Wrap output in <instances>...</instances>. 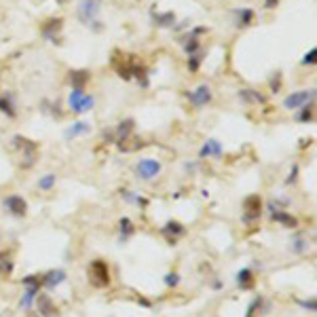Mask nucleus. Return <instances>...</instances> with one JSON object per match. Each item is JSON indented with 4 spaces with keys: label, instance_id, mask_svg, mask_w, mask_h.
I'll return each instance as SVG.
<instances>
[{
    "label": "nucleus",
    "instance_id": "nucleus-36",
    "mask_svg": "<svg viewBox=\"0 0 317 317\" xmlns=\"http://www.w3.org/2000/svg\"><path fill=\"white\" fill-rule=\"evenodd\" d=\"M296 175H298V165H292V171H290V178H288V184L296 182Z\"/></svg>",
    "mask_w": 317,
    "mask_h": 317
},
{
    "label": "nucleus",
    "instance_id": "nucleus-17",
    "mask_svg": "<svg viewBox=\"0 0 317 317\" xmlns=\"http://www.w3.org/2000/svg\"><path fill=\"white\" fill-rule=\"evenodd\" d=\"M237 286H239L241 290H252V288L256 286V277H254L252 269H241V271L237 273Z\"/></svg>",
    "mask_w": 317,
    "mask_h": 317
},
{
    "label": "nucleus",
    "instance_id": "nucleus-37",
    "mask_svg": "<svg viewBox=\"0 0 317 317\" xmlns=\"http://www.w3.org/2000/svg\"><path fill=\"white\" fill-rule=\"evenodd\" d=\"M279 5V0H264V9H275Z\"/></svg>",
    "mask_w": 317,
    "mask_h": 317
},
{
    "label": "nucleus",
    "instance_id": "nucleus-23",
    "mask_svg": "<svg viewBox=\"0 0 317 317\" xmlns=\"http://www.w3.org/2000/svg\"><path fill=\"white\" fill-rule=\"evenodd\" d=\"M254 24V11L252 9H239L237 11V28H248Z\"/></svg>",
    "mask_w": 317,
    "mask_h": 317
},
{
    "label": "nucleus",
    "instance_id": "nucleus-18",
    "mask_svg": "<svg viewBox=\"0 0 317 317\" xmlns=\"http://www.w3.org/2000/svg\"><path fill=\"white\" fill-rule=\"evenodd\" d=\"M222 154V144L218 142V140H207V142L201 146L199 150V156L205 158V156H220Z\"/></svg>",
    "mask_w": 317,
    "mask_h": 317
},
{
    "label": "nucleus",
    "instance_id": "nucleus-20",
    "mask_svg": "<svg viewBox=\"0 0 317 317\" xmlns=\"http://www.w3.org/2000/svg\"><path fill=\"white\" fill-rule=\"evenodd\" d=\"M118 150L121 152H133V150H140V148H144V142L140 137H125V140H121V142H116Z\"/></svg>",
    "mask_w": 317,
    "mask_h": 317
},
{
    "label": "nucleus",
    "instance_id": "nucleus-3",
    "mask_svg": "<svg viewBox=\"0 0 317 317\" xmlns=\"http://www.w3.org/2000/svg\"><path fill=\"white\" fill-rule=\"evenodd\" d=\"M68 104H70V110H72V112L83 114V112H89L93 108L95 100H93V95L85 93L83 89H72V91H70V95H68Z\"/></svg>",
    "mask_w": 317,
    "mask_h": 317
},
{
    "label": "nucleus",
    "instance_id": "nucleus-22",
    "mask_svg": "<svg viewBox=\"0 0 317 317\" xmlns=\"http://www.w3.org/2000/svg\"><path fill=\"white\" fill-rule=\"evenodd\" d=\"M89 131H91V125H89V123L78 121V123H74L72 127L66 129V137H78V135H85V133H89Z\"/></svg>",
    "mask_w": 317,
    "mask_h": 317
},
{
    "label": "nucleus",
    "instance_id": "nucleus-35",
    "mask_svg": "<svg viewBox=\"0 0 317 317\" xmlns=\"http://www.w3.org/2000/svg\"><path fill=\"white\" fill-rule=\"evenodd\" d=\"M298 305H301L303 309H307V311H311V313H315V311H317L315 298H309V301H298Z\"/></svg>",
    "mask_w": 317,
    "mask_h": 317
},
{
    "label": "nucleus",
    "instance_id": "nucleus-34",
    "mask_svg": "<svg viewBox=\"0 0 317 317\" xmlns=\"http://www.w3.org/2000/svg\"><path fill=\"white\" fill-rule=\"evenodd\" d=\"M315 57H317V49L313 47V49L307 53V55L303 57V64H305V66H313V64H315Z\"/></svg>",
    "mask_w": 317,
    "mask_h": 317
},
{
    "label": "nucleus",
    "instance_id": "nucleus-19",
    "mask_svg": "<svg viewBox=\"0 0 317 317\" xmlns=\"http://www.w3.org/2000/svg\"><path fill=\"white\" fill-rule=\"evenodd\" d=\"M133 127H135V121H133V118L121 121V123H118V127H116V131H114V140H116V142H121V140L129 137L131 131H133Z\"/></svg>",
    "mask_w": 317,
    "mask_h": 317
},
{
    "label": "nucleus",
    "instance_id": "nucleus-11",
    "mask_svg": "<svg viewBox=\"0 0 317 317\" xmlns=\"http://www.w3.org/2000/svg\"><path fill=\"white\" fill-rule=\"evenodd\" d=\"M188 100L192 106H207L211 102V89L207 85H199L195 91H188Z\"/></svg>",
    "mask_w": 317,
    "mask_h": 317
},
{
    "label": "nucleus",
    "instance_id": "nucleus-30",
    "mask_svg": "<svg viewBox=\"0 0 317 317\" xmlns=\"http://www.w3.org/2000/svg\"><path fill=\"white\" fill-rule=\"evenodd\" d=\"M13 271V260L9 254H0V275H9Z\"/></svg>",
    "mask_w": 317,
    "mask_h": 317
},
{
    "label": "nucleus",
    "instance_id": "nucleus-7",
    "mask_svg": "<svg viewBox=\"0 0 317 317\" xmlns=\"http://www.w3.org/2000/svg\"><path fill=\"white\" fill-rule=\"evenodd\" d=\"M313 100H315V91H313V89L294 91V93H290V95L284 100V108H288V110H298V108H303V106L311 104Z\"/></svg>",
    "mask_w": 317,
    "mask_h": 317
},
{
    "label": "nucleus",
    "instance_id": "nucleus-38",
    "mask_svg": "<svg viewBox=\"0 0 317 317\" xmlns=\"http://www.w3.org/2000/svg\"><path fill=\"white\" fill-rule=\"evenodd\" d=\"M57 3H66V0H57Z\"/></svg>",
    "mask_w": 317,
    "mask_h": 317
},
{
    "label": "nucleus",
    "instance_id": "nucleus-2",
    "mask_svg": "<svg viewBox=\"0 0 317 317\" xmlns=\"http://www.w3.org/2000/svg\"><path fill=\"white\" fill-rule=\"evenodd\" d=\"M13 146L22 150V156H24L22 167L24 169H30L34 163H36V158H38V144L36 142H32V140H28L24 135H15L13 137Z\"/></svg>",
    "mask_w": 317,
    "mask_h": 317
},
{
    "label": "nucleus",
    "instance_id": "nucleus-9",
    "mask_svg": "<svg viewBox=\"0 0 317 317\" xmlns=\"http://www.w3.org/2000/svg\"><path fill=\"white\" fill-rule=\"evenodd\" d=\"M158 173H161V163H158L156 158H142V161L137 163V175L142 180H152Z\"/></svg>",
    "mask_w": 317,
    "mask_h": 317
},
{
    "label": "nucleus",
    "instance_id": "nucleus-16",
    "mask_svg": "<svg viewBox=\"0 0 317 317\" xmlns=\"http://www.w3.org/2000/svg\"><path fill=\"white\" fill-rule=\"evenodd\" d=\"M271 218H273L275 222H279L281 226H286V228H296V226H298V220H296L292 214H288V211H284V209L271 211Z\"/></svg>",
    "mask_w": 317,
    "mask_h": 317
},
{
    "label": "nucleus",
    "instance_id": "nucleus-26",
    "mask_svg": "<svg viewBox=\"0 0 317 317\" xmlns=\"http://www.w3.org/2000/svg\"><path fill=\"white\" fill-rule=\"evenodd\" d=\"M154 22H156V26H161V28H169L175 22V15L171 11L169 13H156L154 15Z\"/></svg>",
    "mask_w": 317,
    "mask_h": 317
},
{
    "label": "nucleus",
    "instance_id": "nucleus-5",
    "mask_svg": "<svg viewBox=\"0 0 317 317\" xmlns=\"http://www.w3.org/2000/svg\"><path fill=\"white\" fill-rule=\"evenodd\" d=\"M102 11V0H81L78 5V19L83 24H95L97 15Z\"/></svg>",
    "mask_w": 317,
    "mask_h": 317
},
{
    "label": "nucleus",
    "instance_id": "nucleus-32",
    "mask_svg": "<svg viewBox=\"0 0 317 317\" xmlns=\"http://www.w3.org/2000/svg\"><path fill=\"white\" fill-rule=\"evenodd\" d=\"M260 307H262V296H256L254 301L250 303V307H248V315H245V317H254V315L260 311Z\"/></svg>",
    "mask_w": 317,
    "mask_h": 317
},
{
    "label": "nucleus",
    "instance_id": "nucleus-12",
    "mask_svg": "<svg viewBox=\"0 0 317 317\" xmlns=\"http://www.w3.org/2000/svg\"><path fill=\"white\" fill-rule=\"evenodd\" d=\"M161 233L167 237V241L173 245L175 241H178V237H182L184 233H186V228L180 224V222H175V220H169L163 228H161Z\"/></svg>",
    "mask_w": 317,
    "mask_h": 317
},
{
    "label": "nucleus",
    "instance_id": "nucleus-27",
    "mask_svg": "<svg viewBox=\"0 0 317 317\" xmlns=\"http://www.w3.org/2000/svg\"><path fill=\"white\" fill-rule=\"evenodd\" d=\"M290 243H292V245H290V250H292L294 254H303V252L307 250V241H305V237H303V235H296Z\"/></svg>",
    "mask_w": 317,
    "mask_h": 317
},
{
    "label": "nucleus",
    "instance_id": "nucleus-10",
    "mask_svg": "<svg viewBox=\"0 0 317 317\" xmlns=\"http://www.w3.org/2000/svg\"><path fill=\"white\" fill-rule=\"evenodd\" d=\"M64 28V19L62 17H55V19H49L43 24V36L49 43H60V32Z\"/></svg>",
    "mask_w": 317,
    "mask_h": 317
},
{
    "label": "nucleus",
    "instance_id": "nucleus-13",
    "mask_svg": "<svg viewBox=\"0 0 317 317\" xmlns=\"http://www.w3.org/2000/svg\"><path fill=\"white\" fill-rule=\"evenodd\" d=\"M66 281V271L64 269H55V271H49L47 275H43V286L47 290H55L57 286H62Z\"/></svg>",
    "mask_w": 317,
    "mask_h": 317
},
{
    "label": "nucleus",
    "instance_id": "nucleus-6",
    "mask_svg": "<svg viewBox=\"0 0 317 317\" xmlns=\"http://www.w3.org/2000/svg\"><path fill=\"white\" fill-rule=\"evenodd\" d=\"M262 214V197L260 195H250L243 201V222H256Z\"/></svg>",
    "mask_w": 317,
    "mask_h": 317
},
{
    "label": "nucleus",
    "instance_id": "nucleus-28",
    "mask_svg": "<svg viewBox=\"0 0 317 317\" xmlns=\"http://www.w3.org/2000/svg\"><path fill=\"white\" fill-rule=\"evenodd\" d=\"M55 182H57V175L55 173H47L38 180V188L41 190H51L53 186H55Z\"/></svg>",
    "mask_w": 317,
    "mask_h": 317
},
{
    "label": "nucleus",
    "instance_id": "nucleus-8",
    "mask_svg": "<svg viewBox=\"0 0 317 317\" xmlns=\"http://www.w3.org/2000/svg\"><path fill=\"white\" fill-rule=\"evenodd\" d=\"M3 205H5V209L9 211V214H13L17 218H24L28 214V201L22 195H11V197H7L3 201Z\"/></svg>",
    "mask_w": 317,
    "mask_h": 317
},
{
    "label": "nucleus",
    "instance_id": "nucleus-14",
    "mask_svg": "<svg viewBox=\"0 0 317 317\" xmlns=\"http://www.w3.org/2000/svg\"><path fill=\"white\" fill-rule=\"evenodd\" d=\"M36 307H38V313H41L43 317H55V315H57V307H55V303L51 301L49 294H41V296H38Z\"/></svg>",
    "mask_w": 317,
    "mask_h": 317
},
{
    "label": "nucleus",
    "instance_id": "nucleus-31",
    "mask_svg": "<svg viewBox=\"0 0 317 317\" xmlns=\"http://www.w3.org/2000/svg\"><path fill=\"white\" fill-rule=\"evenodd\" d=\"M201 53H195V55H188V70L190 72H197L199 66H201Z\"/></svg>",
    "mask_w": 317,
    "mask_h": 317
},
{
    "label": "nucleus",
    "instance_id": "nucleus-29",
    "mask_svg": "<svg viewBox=\"0 0 317 317\" xmlns=\"http://www.w3.org/2000/svg\"><path fill=\"white\" fill-rule=\"evenodd\" d=\"M298 110H301V114H298V121L309 123V121H313V118H315V112H313V102H311V104H307V106H303V108H298Z\"/></svg>",
    "mask_w": 317,
    "mask_h": 317
},
{
    "label": "nucleus",
    "instance_id": "nucleus-4",
    "mask_svg": "<svg viewBox=\"0 0 317 317\" xmlns=\"http://www.w3.org/2000/svg\"><path fill=\"white\" fill-rule=\"evenodd\" d=\"M22 284H24L26 292H24V298L19 301V307L22 309H28V307H32L34 298L38 296V290L43 286V277H38V275H28V277L22 279Z\"/></svg>",
    "mask_w": 317,
    "mask_h": 317
},
{
    "label": "nucleus",
    "instance_id": "nucleus-15",
    "mask_svg": "<svg viewBox=\"0 0 317 317\" xmlns=\"http://www.w3.org/2000/svg\"><path fill=\"white\" fill-rule=\"evenodd\" d=\"M89 78H91L89 70H72V72H70V76H68L70 85H72L74 89H85V85L89 83Z\"/></svg>",
    "mask_w": 317,
    "mask_h": 317
},
{
    "label": "nucleus",
    "instance_id": "nucleus-24",
    "mask_svg": "<svg viewBox=\"0 0 317 317\" xmlns=\"http://www.w3.org/2000/svg\"><path fill=\"white\" fill-rule=\"evenodd\" d=\"M118 226H121V241L125 243V241L135 233V226H133V222H131L129 218H121Z\"/></svg>",
    "mask_w": 317,
    "mask_h": 317
},
{
    "label": "nucleus",
    "instance_id": "nucleus-21",
    "mask_svg": "<svg viewBox=\"0 0 317 317\" xmlns=\"http://www.w3.org/2000/svg\"><path fill=\"white\" fill-rule=\"evenodd\" d=\"M17 106H15V97L13 93H5L3 97H0V112H5L7 116H15L17 114Z\"/></svg>",
    "mask_w": 317,
    "mask_h": 317
},
{
    "label": "nucleus",
    "instance_id": "nucleus-33",
    "mask_svg": "<svg viewBox=\"0 0 317 317\" xmlns=\"http://www.w3.org/2000/svg\"><path fill=\"white\" fill-rule=\"evenodd\" d=\"M163 281H165V286H167V288H175V286L180 284V275H178V273H167Z\"/></svg>",
    "mask_w": 317,
    "mask_h": 317
},
{
    "label": "nucleus",
    "instance_id": "nucleus-25",
    "mask_svg": "<svg viewBox=\"0 0 317 317\" xmlns=\"http://www.w3.org/2000/svg\"><path fill=\"white\" fill-rule=\"evenodd\" d=\"M239 97L243 102H250V104H264V95L254 91V89H241L239 91Z\"/></svg>",
    "mask_w": 317,
    "mask_h": 317
},
{
    "label": "nucleus",
    "instance_id": "nucleus-1",
    "mask_svg": "<svg viewBox=\"0 0 317 317\" xmlns=\"http://www.w3.org/2000/svg\"><path fill=\"white\" fill-rule=\"evenodd\" d=\"M87 275H89V284L93 288H97V290L110 286V269H108V264H106L104 260H100V258L89 264Z\"/></svg>",
    "mask_w": 317,
    "mask_h": 317
}]
</instances>
